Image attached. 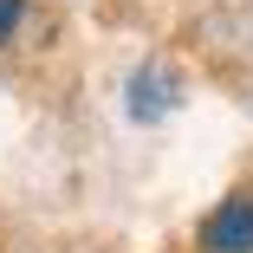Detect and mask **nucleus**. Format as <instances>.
<instances>
[{
	"label": "nucleus",
	"instance_id": "obj_3",
	"mask_svg": "<svg viewBox=\"0 0 253 253\" xmlns=\"http://www.w3.org/2000/svg\"><path fill=\"white\" fill-rule=\"evenodd\" d=\"M20 13H26V0H0V39L20 26Z\"/></svg>",
	"mask_w": 253,
	"mask_h": 253
},
{
	"label": "nucleus",
	"instance_id": "obj_2",
	"mask_svg": "<svg viewBox=\"0 0 253 253\" xmlns=\"http://www.w3.org/2000/svg\"><path fill=\"white\" fill-rule=\"evenodd\" d=\"M175 72L169 65H136V78H130V117L136 124H156V117H169L175 111Z\"/></svg>",
	"mask_w": 253,
	"mask_h": 253
},
{
	"label": "nucleus",
	"instance_id": "obj_1",
	"mask_svg": "<svg viewBox=\"0 0 253 253\" xmlns=\"http://www.w3.org/2000/svg\"><path fill=\"white\" fill-rule=\"evenodd\" d=\"M201 247L208 253H253V188H234L221 208L201 221Z\"/></svg>",
	"mask_w": 253,
	"mask_h": 253
}]
</instances>
